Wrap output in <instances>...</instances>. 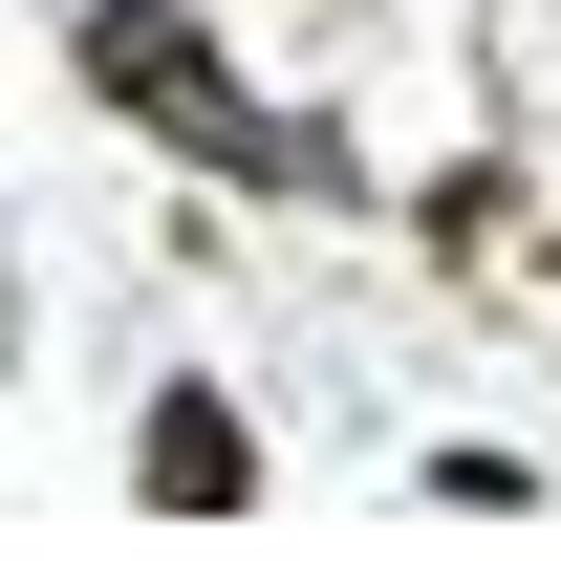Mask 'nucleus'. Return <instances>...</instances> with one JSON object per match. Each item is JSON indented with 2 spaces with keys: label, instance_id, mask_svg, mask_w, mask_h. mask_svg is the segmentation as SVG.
I'll return each mask as SVG.
<instances>
[{
  "label": "nucleus",
  "instance_id": "f257e3e1",
  "mask_svg": "<svg viewBox=\"0 0 561 561\" xmlns=\"http://www.w3.org/2000/svg\"><path fill=\"white\" fill-rule=\"evenodd\" d=\"M151 496H238V432H216L195 389H173V411H151Z\"/></svg>",
  "mask_w": 561,
  "mask_h": 561
}]
</instances>
